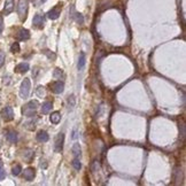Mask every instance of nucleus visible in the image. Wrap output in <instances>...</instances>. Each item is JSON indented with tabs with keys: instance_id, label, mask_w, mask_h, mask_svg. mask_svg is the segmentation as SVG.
<instances>
[{
	"instance_id": "obj_7",
	"label": "nucleus",
	"mask_w": 186,
	"mask_h": 186,
	"mask_svg": "<svg viewBox=\"0 0 186 186\" xmlns=\"http://www.w3.org/2000/svg\"><path fill=\"white\" fill-rule=\"evenodd\" d=\"M51 89H52V91L54 93L60 94V93L63 92V90H64V84L61 80H56V82H53L51 84Z\"/></svg>"
},
{
	"instance_id": "obj_9",
	"label": "nucleus",
	"mask_w": 186,
	"mask_h": 186,
	"mask_svg": "<svg viewBox=\"0 0 186 186\" xmlns=\"http://www.w3.org/2000/svg\"><path fill=\"white\" fill-rule=\"evenodd\" d=\"M60 13H61V6H60V5H56L55 7H53V8L47 13V16H48V19H51V20H56L60 16Z\"/></svg>"
},
{
	"instance_id": "obj_15",
	"label": "nucleus",
	"mask_w": 186,
	"mask_h": 186,
	"mask_svg": "<svg viewBox=\"0 0 186 186\" xmlns=\"http://www.w3.org/2000/svg\"><path fill=\"white\" fill-rule=\"evenodd\" d=\"M6 138L10 144H16L17 143V133L15 131H8L7 134H6Z\"/></svg>"
},
{
	"instance_id": "obj_34",
	"label": "nucleus",
	"mask_w": 186,
	"mask_h": 186,
	"mask_svg": "<svg viewBox=\"0 0 186 186\" xmlns=\"http://www.w3.org/2000/svg\"><path fill=\"white\" fill-rule=\"evenodd\" d=\"M45 1H46V0H39V2H40V3H43V2H45Z\"/></svg>"
},
{
	"instance_id": "obj_31",
	"label": "nucleus",
	"mask_w": 186,
	"mask_h": 186,
	"mask_svg": "<svg viewBox=\"0 0 186 186\" xmlns=\"http://www.w3.org/2000/svg\"><path fill=\"white\" fill-rule=\"evenodd\" d=\"M45 54H46V55L48 56V57H50V59H53V60H54V59H55V55H54V54H53V53H52V54H50V53H48V51H46V52H45Z\"/></svg>"
},
{
	"instance_id": "obj_14",
	"label": "nucleus",
	"mask_w": 186,
	"mask_h": 186,
	"mask_svg": "<svg viewBox=\"0 0 186 186\" xmlns=\"http://www.w3.org/2000/svg\"><path fill=\"white\" fill-rule=\"evenodd\" d=\"M28 70H29V64L27 62H22L15 67V71L19 74H25Z\"/></svg>"
},
{
	"instance_id": "obj_20",
	"label": "nucleus",
	"mask_w": 186,
	"mask_h": 186,
	"mask_svg": "<svg viewBox=\"0 0 186 186\" xmlns=\"http://www.w3.org/2000/svg\"><path fill=\"white\" fill-rule=\"evenodd\" d=\"M73 154H74L75 157H80L82 155V149H80V145L78 143H75L74 146H73Z\"/></svg>"
},
{
	"instance_id": "obj_12",
	"label": "nucleus",
	"mask_w": 186,
	"mask_h": 186,
	"mask_svg": "<svg viewBox=\"0 0 186 186\" xmlns=\"http://www.w3.org/2000/svg\"><path fill=\"white\" fill-rule=\"evenodd\" d=\"M32 24H34V27L39 28V29L43 28L44 27V16L40 15V14H36L34 16V20H32Z\"/></svg>"
},
{
	"instance_id": "obj_21",
	"label": "nucleus",
	"mask_w": 186,
	"mask_h": 186,
	"mask_svg": "<svg viewBox=\"0 0 186 186\" xmlns=\"http://www.w3.org/2000/svg\"><path fill=\"white\" fill-rule=\"evenodd\" d=\"M63 76H64V74H63L62 69H60V68H56L53 73V77L55 79H61V78H63Z\"/></svg>"
},
{
	"instance_id": "obj_18",
	"label": "nucleus",
	"mask_w": 186,
	"mask_h": 186,
	"mask_svg": "<svg viewBox=\"0 0 186 186\" xmlns=\"http://www.w3.org/2000/svg\"><path fill=\"white\" fill-rule=\"evenodd\" d=\"M85 63H86V56L85 53H80L79 54V59H78V70H83L84 67H85Z\"/></svg>"
},
{
	"instance_id": "obj_25",
	"label": "nucleus",
	"mask_w": 186,
	"mask_h": 186,
	"mask_svg": "<svg viewBox=\"0 0 186 186\" xmlns=\"http://www.w3.org/2000/svg\"><path fill=\"white\" fill-rule=\"evenodd\" d=\"M21 171H22V167H21L20 164L14 166V167H13V169H12V173H13L14 176H19L20 173H21Z\"/></svg>"
},
{
	"instance_id": "obj_4",
	"label": "nucleus",
	"mask_w": 186,
	"mask_h": 186,
	"mask_svg": "<svg viewBox=\"0 0 186 186\" xmlns=\"http://www.w3.org/2000/svg\"><path fill=\"white\" fill-rule=\"evenodd\" d=\"M63 144H64V134L63 133H59L55 137V140H54V150L56 153H61L62 152Z\"/></svg>"
},
{
	"instance_id": "obj_11",
	"label": "nucleus",
	"mask_w": 186,
	"mask_h": 186,
	"mask_svg": "<svg viewBox=\"0 0 186 186\" xmlns=\"http://www.w3.org/2000/svg\"><path fill=\"white\" fill-rule=\"evenodd\" d=\"M34 157H35V152H34V149L27 148L23 150V159L27 161V163H30Z\"/></svg>"
},
{
	"instance_id": "obj_1",
	"label": "nucleus",
	"mask_w": 186,
	"mask_h": 186,
	"mask_svg": "<svg viewBox=\"0 0 186 186\" xmlns=\"http://www.w3.org/2000/svg\"><path fill=\"white\" fill-rule=\"evenodd\" d=\"M38 107H39V103H38L37 100H32L23 106L22 113L27 117H34V116H36V110H37Z\"/></svg>"
},
{
	"instance_id": "obj_33",
	"label": "nucleus",
	"mask_w": 186,
	"mask_h": 186,
	"mask_svg": "<svg viewBox=\"0 0 186 186\" xmlns=\"http://www.w3.org/2000/svg\"><path fill=\"white\" fill-rule=\"evenodd\" d=\"M1 168H2V160L0 159V169H1Z\"/></svg>"
},
{
	"instance_id": "obj_2",
	"label": "nucleus",
	"mask_w": 186,
	"mask_h": 186,
	"mask_svg": "<svg viewBox=\"0 0 186 186\" xmlns=\"http://www.w3.org/2000/svg\"><path fill=\"white\" fill-rule=\"evenodd\" d=\"M28 0H19L17 2V14L21 21H25L28 14Z\"/></svg>"
},
{
	"instance_id": "obj_16",
	"label": "nucleus",
	"mask_w": 186,
	"mask_h": 186,
	"mask_svg": "<svg viewBox=\"0 0 186 186\" xmlns=\"http://www.w3.org/2000/svg\"><path fill=\"white\" fill-rule=\"evenodd\" d=\"M48 139H50V136H48V133L46 132V131H39L37 134V140L39 143H46V141H48Z\"/></svg>"
},
{
	"instance_id": "obj_6",
	"label": "nucleus",
	"mask_w": 186,
	"mask_h": 186,
	"mask_svg": "<svg viewBox=\"0 0 186 186\" xmlns=\"http://www.w3.org/2000/svg\"><path fill=\"white\" fill-rule=\"evenodd\" d=\"M14 6H15V0H6V1H5V6H3L2 14H3V15H9V14L14 10Z\"/></svg>"
},
{
	"instance_id": "obj_24",
	"label": "nucleus",
	"mask_w": 186,
	"mask_h": 186,
	"mask_svg": "<svg viewBox=\"0 0 186 186\" xmlns=\"http://www.w3.org/2000/svg\"><path fill=\"white\" fill-rule=\"evenodd\" d=\"M21 51V47H20L19 43H13L12 46H10V52L12 53H19Z\"/></svg>"
},
{
	"instance_id": "obj_29",
	"label": "nucleus",
	"mask_w": 186,
	"mask_h": 186,
	"mask_svg": "<svg viewBox=\"0 0 186 186\" xmlns=\"http://www.w3.org/2000/svg\"><path fill=\"white\" fill-rule=\"evenodd\" d=\"M5 177H6V172H5L3 169L1 168V169H0V180H2Z\"/></svg>"
},
{
	"instance_id": "obj_17",
	"label": "nucleus",
	"mask_w": 186,
	"mask_h": 186,
	"mask_svg": "<svg viewBox=\"0 0 186 186\" xmlns=\"http://www.w3.org/2000/svg\"><path fill=\"white\" fill-rule=\"evenodd\" d=\"M50 121H51V123H53V124H59L60 121H61V114L59 112L52 113L51 116H50Z\"/></svg>"
},
{
	"instance_id": "obj_3",
	"label": "nucleus",
	"mask_w": 186,
	"mask_h": 186,
	"mask_svg": "<svg viewBox=\"0 0 186 186\" xmlns=\"http://www.w3.org/2000/svg\"><path fill=\"white\" fill-rule=\"evenodd\" d=\"M30 87H31L30 79L29 78H24V80L21 83V87H20V96L22 99H27L29 96Z\"/></svg>"
},
{
	"instance_id": "obj_10",
	"label": "nucleus",
	"mask_w": 186,
	"mask_h": 186,
	"mask_svg": "<svg viewBox=\"0 0 186 186\" xmlns=\"http://www.w3.org/2000/svg\"><path fill=\"white\" fill-rule=\"evenodd\" d=\"M29 38H30V32L27 29H20L19 31H17V34H16V39L21 40V41L28 40Z\"/></svg>"
},
{
	"instance_id": "obj_27",
	"label": "nucleus",
	"mask_w": 186,
	"mask_h": 186,
	"mask_svg": "<svg viewBox=\"0 0 186 186\" xmlns=\"http://www.w3.org/2000/svg\"><path fill=\"white\" fill-rule=\"evenodd\" d=\"M37 94L39 96H44L45 95V89L43 86H39L37 89Z\"/></svg>"
},
{
	"instance_id": "obj_19",
	"label": "nucleus",
	"mask_w": 186,
	"mask_h": 186,
	"mask_svg": "<svg viewBox=\"0 0 186 186\" xmlns=\"http://www.w3.org/2000/svg\"><path fill=\"white\" fill-rule=\"evenodd\" d=\"M52 107H53L52 102H50V101H46V102H44V103H43V106H41V114H44V115L48 114V113L51 112Z\"/></svg>"
},
{
	"instance_id": "obj_28",
	"label": "nucleus",
	"mask_w": 186,
	"mask_h": 186,
	"mask_svg": "<svg viewBox=\"0 0 186 186\" xmlns=\"http://www.w3.org/2000/svg\"><path fill=\"white\" fill-rule=\"evenodd\" d=\"M3 62H5V53L0 51V67L3 64Z\"/></svg>"
},
{
	"instance_id": "obj_8",
	"label": "nucleus",
	"mask_w": 186,
	"mask_h": 186,
	"mask_svg": "<svg viewBox=\"0 0 186 186\" xmlns=\"http://www.w3.org/2000/svg\"><path fill=\"white\" fill-rule=\"evenodd\" d=\"M36 176V170L34 168H27L23 172V177L27 182H32Z\"/></svg>"
},
{
	"instance_id": "obj_30",
	"label": "nucleus",
	"mask_w": 186,
	"mask_h": 186,
	"mask_svg": "<svg viewBox=\"0 0 186 186\" xmlns=\"http://www.w3.org/2000/svg\"><path fill=\"white\" fill-rule=\"evenodd\" d=\"M2 30H3V20L2 16H0V35L2 34Z\"/></svg>"
},
{
	"instance_id": "obj_26",
	"label": "nucleus",
	"mask_w": 186,
	"mask_h": 186,
	"mask_svg": "<svg viewBox=\"0 0 186 186\" xmlns=\"http://www.w3.org/2000/svg\"><path fill=\"white\" fill-rule=\"evenodd\" d=\"M25 128L28 129V130H35V128H36V121H31V122H27L25 123Z\"/></svg>"
},
{
	"instance_id": "obj_23",
	"label": "nucleus",
	"mask_w": 186,
	"mask_h": 186,
	"mask_svg": "<svg viewBox=\"0 0 186 186\" xmlns=\"http://www.w3.org/2000/svg\"><path fill=\"white\" fill-rule=\"evenodd\" d=\"M73 167H74L75 170H77V171H79L80 170V168H82V163H80V161H79V159L78 157H75L74 160H73Z\"/></svg>"
},
{
	"instance_id": "obj_22",
	"label": "nucleus",
	"mask_w": 186,
	"mask_h": 186,
	"mask_svg": "<svg viewBox=\"0 0 186 186\" xmlns=\"http://www.w3.org/2000/svg\"><path fill=\"white\" fill-rule=\"evenodd\" d=\"M67 102H68V107H69V109H73V108L75 107V103H76L75 95H70V96H68Z\"/></svg>"
},
{
	"instance_id": "obj_32",
	"label": "nucleus",
	"mask_w": 186,
	"mask_h": 186,
	"mask_svg": "<svg viewBox=\"0 0 186 186\" xmlns=\"http://www.w3.org/2000/svg\"><path fill=\"white\" fill-rule=\"evenodd\" d=\"M76 131H77V129H74V134H73V139H76V138H77V132H76Z\"/></svg>"
},
{
	"instance_id": "obj_5",
	"label": "nucleus",
	"mask_w": 186,
	"mask_h": 186,
	"mask_svg": "<svg viewBox=\"0 0 186 186\" xmlns=\"http://www.w3.org/2000/svg\"><path fill=\"white\" fill-rule=\"evenodd\" d=\"M1 117H2V120H3V121H6V122L12 121V120L14 118V112H13V108H12V107H9V106L5 107V108L1 110Z\"/></svg>"
},
{
	"instance_id": "obj_13",
	"label": "nucleus",
	"mask_w": 186,
	"mask_h": 186,
	"mask_svg": "<svg viewBox=\"0 0 186 186\" xmlns=\"http://www.w3.org/2000/svg\"><path fill=\"white\" fill-rule=\"evenodd\" d=\"M70 16H71V19L75 20V21H76L77 23H79V24H83V23H84V17H83V15H82V14H79V13H77V12L75 10L74 6L71 7Z\"/></svg>"
}]
</instances>
